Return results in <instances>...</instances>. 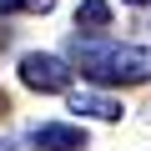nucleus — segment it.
<instances>
[{
  "mask_svg": "<svg viewBox=\"0 0 151 151\" xmlns=\"http://www.w3.org/2000/svg\"><path fill=\"white\" fill-rule=\"evenodd\" d=\"M70 111L86 116V121H121V101L116 96H101V91H76L70 96Z\"/></svg>",
  "mask_w": 151,
  "mask_h": 151,
  "instance_id": "20e7f679",
  "label": "nucleus"
},
{
  "mask_svg": "<svg viewBox=\"0 0 151 151\" xmlns=\"http://www.w3.org/2000/svg\"><path fill=\"white\" fill-rule=\"evenodd\" d=\"M30 146L35 151H86V131L81 126H65V121H50V126L30 131Z\"/></svg>",
  "mask_w": 151,
  "mask_h": 151,
  "instance_id": "7ed1b4c3",
  "label": "nucleus"
},
{
  "mask_svg": "<svg viewBox=\"0 0 151 151\" xmlns=\"http://www.w3.org/2000/svg\"><path fill=\"white\" fill-rule=\"evenodd\" d=\"M126 5H136V10H151V0H126Z\"/></svg>",
  "mask_w": 151,
  "mask_h": 151,
  "instance_id": "0eeeda50",
  "label": "nucleus"
},
{
  "mask_svg": "<svg viewBox=\"0 0 151 151\" xmlns=\"http://www.w3.org/2000/svg\"><path fill=\"white\" fill-rule=\"evenodd\" d=\"M76 70L96 86H146L151 81V50L146 45H121V40H70Z\"/></svg>",
  "mask_w": 151,
  "mask_h": 151,
  "instance_id": "f257e3e1",
  "label": "nucleus"
},
{
  "mask_svg": "<svg viewBox=\"0 0 151 151\" xmlns=\"http://www.w3.org/2000/svg\"><path fill=\"white\" fill-rule=\"evenodd\" d=\"M76 25L81 30H106L111 25V5L106 0H81V5H76Z\"/></svg>",
  "mask_w": 151,
  "mask_h": 151,
  "instance_id": "39448f33",
  "label": "nucleus"
},
{
  "mask_svg": "<svg viewBox=\"0 0 151 151\" xmlns=\"http://www.w3.org/2000/svg\"><path fill=\"white\" fill-rule=\"evenodd\" d=\"M70 65L60 60V55H50V50H25L20 55V86L25 91H40V96H60V91H70Z\"/></svg>",
  "mask_w": 151,
  "mask_h": 151,
  "instance_id": "f03ea898",
  "label": "nucleus"
},
{
  "mask_svg": "<svg viewBox=\"0 0 151 151\" xmlns=\"http://www.w3.org/2000/svg\"><path fill=\"white\" fill-rule=\"evenodd\" d=\"M50 5H55V0H0V15H15V10H40L45 15Z\"/></svg>",
  "mask_w": 151,
  "mask_h": 151,
  "instance_id": "423d86ee",
  "label": "nucleus"
}]
</instances>
